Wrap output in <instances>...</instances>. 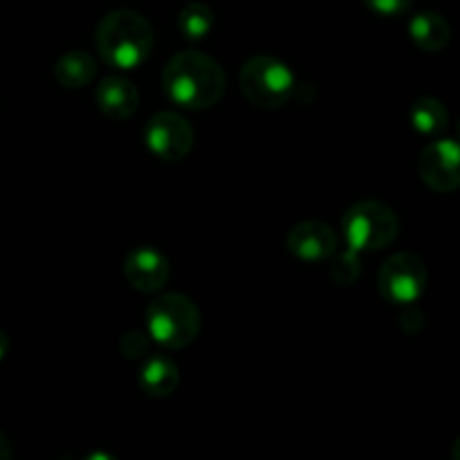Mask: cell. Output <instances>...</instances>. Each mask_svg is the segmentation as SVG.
Returning <instances> with one entry per match:
<instances>
[{"label": "cell", "mask_w": 460, "mask_h": 460, "mask_svg": "<svg viewBox=\"0 0 460 460\" xmlns=\"http://www.w3.org/2000/svg\"><path fill=\"white\" fill-rule=\"evenodd\" d=\"M119 349H121V355H124V358H128V359L144 358V355L148 353V340L142 335V332L130 331V332H126L124 337H121Z\"/></svg>", "instance_id": "18"}, {"label": "cell", "mask_w": 460, "mask_h": 460, "mask_svg": "<svg viewBox=\"0 0 460 460\" xmlns=\"http://www.w3.org/2000/svg\"><path fill=\"white\" fill-rule=\"evenodd\" d=\"M148 151L164 162H178L191 153L196 144L193 126L182 115L171 111L155 112L144 130Z\"/></svg>", "instance_id": "7"}, {"label": "cell", "mask_w": 460, "mask_h": 460, "mask_svg": "<svg viewBox=\"0 0 460 460\" xmlns=\"http://www.w3.org/2000/svg\"><path fill=\"white\" fill-rule=\"evenodd\" d=\"M409 36L416 43V48L425 49V52H440L452 40V30H449V22L445 21V16H440L438 12H431V9H425V12H418L411 18Z\"/></svg>", "instance_id": "13"}, {"label": "cell", "mask_w": 460, "mask_h": 460, "mask_svg": "<svg viewBox=\"0 0 460 460\" xmlns=\"http://www.w3.org/2000/svg\"><path fill=\"white\" fill-rule=\"evenodd\" d=\"M238 84L247 102L263 111L286 106L296 88V79L288 63L268 54H259L245 61L238 75Z\"/></svg>", "instance_id": "4"}, {"label": "cell", "mask_w": 460, "mask_h": 460, "mask_svg": "<svg viewBox=\"0 0 460 460\" xmlns=\"http://www.w3.org/2000/svg\"><path fill=\"white\" fill-rule=\"evenodd\" d=\"M458 137H460V121H458Z\"/></svg>", "instance_id": "23"}, {"label": "cell", "mask_w": 460, "mask_h": 460, "mask_svg": "<svg viewBox=\"0 0 460 460\" xmlns=\"http://www.w3.org/2000/svg\"><path fill=\"white\" fill-rule=\"evenodd\" d=\"M452 458L460 460V436L452 443Z\"/></svg>", "instance_id": "22"}, {"label": "cell", "mask_w": 460, "mask_h": 460, "mask_svg": "<svg viewBox=\"0 0 460 460\" xmlns=\"http://www.w3.org/2000/svg\"><path fill=\"white\" fill-rule=\"evenodd\" d=\"M200 310L189 296L169 292L153 299L146 308V328L153 341L178 350L196 341L200 332Z\"/></svg>", "instance_id": "3"}, {"label": "cell", "mask_w": 460, "mask_h": 460, "mask_svg": "<svg viewBox=\"0 0 460 460\" xmlns=\"http://www.w3.org/2000/svg\"><path fill=\"white\" fill-rule=\"evenodd\" d=\"M137 382L139 389L151 398H166L180 385L178 364L166 355H151V358L144 359Z\"/></svg>", "instance_id": "12"}, {"label": "cell", "mask_w": 460, "mask_h": 460, "mask_svg": "<svg viewBox=\"0 0 460 460\" xmlns=\"http://www.w3.org/2000/svg\"><path fill=\"white\" fill-rule=\"evenodd\" d=\"M178 27L182 31L184 39L189 40H200L214 27V12L209 4L205 3H189L180 9Z\"/></svg>", "instance_id": "16"}, {"label": "cell", "mask_w": 460, "mask_h": 460, "mask_svg": "<svg viewBox=\"0 0 460 460\" xmlns=\"http://www.w3.org/2000/svg\"><path fill=\"white\" fill-rule=\"evenodd\" d=\"M359 274H362V261H359V252L353 247L340 252L331 263V279L340 286H350V283L358 281Z\"/></svg>", "instance_id": "17"}, {"label": "cell", "mask_w": 460, "mask_h": 460, "mask_svg": "<svg viewBox=\"0 0 460 460\" xmlns=\"http://www.w3.org/2000/svg\"><path fill=\"white\" fill-rule=\"evenodd\" d=\"M427 265L413 252H398L382 263L377 288L391 304L411 305L427 290Z\"/></svg>", "instance_id": "6"}, {"label": "cell", "mask_w": 460, "mask_h": 460, "mask_svg": "<svg viewBox=\"0 0 460 460\" xmlns=\"http://www.w3.org/2000/svg\"><path fill=\"white\" fill-rule=\"evenodd\" d=\"M166 97L187 111H207L225 93V72L216 58L198 49L175 54L162 72Z\"/></svg>", "instance_id": "1"}, {"label": "cell", "mask_w": 460, "mask_h": 460, "mask_svg": "<svg viewBox=\"0 0 460 460\" xmlns=\"http://www.w3.org/2000/svg\"><path fill=\"white\" fill-rule=\"evenodd\" d=\"M409 119H411V126L418 133L434 137V135L445 133L449 124V112L440 99L420 97L409 108Z\"/></svg>", "instance_id": "15"}, {"label": "cell", "mask_w": 460, "mask_h": 460, "mask_svg": "<svg viewBox=\"0 0 460 460\" xmlns=\"http://www.w3.org/2000/svg\"><path fill=\"white\" fill-rule=\"evenodd\" d=\"M286 245L295 259L305 261V263H319L335 256L340 247L337 232L323 220H304L296 223L288 232Z\"/></svg>", "instance_id": "9"}, {"label": "cell", "mask_w": 460, "mask_h": 460, "mask_svg": "<svg viewBox=\"0 0 460 460\" xmlns=\"http://www.w3.org/2000/svg\"><path fill=\"white\" fill-rule=\"evenodd\" d=\"M418 173L431 191H456L460 189V142L434 139L427 144L418 157Z\"/></svg>", "instance_id": "8"}, {"label": "cell", "mask_w": 460, "mask_h": 460, "mask_svg": "<svg viewBox=\"0 0 460 460\" xmlns=\"http://www.w3.org/2000/svg\"><path fill=\"white\" fill-rule=\"evenodd\" d=\"M97 49L103 61L119 70L142 66L155 43L153 25L133 9H115L97 27Z\"/></svg>", "instance_id": "2"}, {"label": "cell", "mask_w": 460, "mask_h": 460, "mask_svg": "<svg viewBox=\"0 0 460 460\" xmlns=\"http://www.w3.org/2000/svg\"><path fill=\"white\" fill-rule=\"evenodd\" d=\"M97 106L111 119H128L139 106V93L133 81L124 76H106L97 85Z\"/></svg>", "instance_id": "11"}, {"label": "cell", "mask_w": 460, "mask_h": 460, "mask_svg": "<svg viewBox=\"0 0 460 460\" xmlns=\"http://www.w3.org/2000/svg\"><path fill=\"white\" fill-rule=\"evenodd\" d=\"M54 76L63 88H85L97 76V61L84 49H72L58 58L54 66Z\"/></svg>", "instance_id": "14"}, {"label": "cell", "mask_w": 460, "mask_h": 460, "mask_svg": "<svg viewBox=\"0 0 460 460\" xmlns=\"http://www.w3.org/2000/svg\"><path fill=\"white\" fill-rule=\"evenodd\" d=\"M346 245L362 252L386 250L398 238L400 220L394 207L380 200H359L344 214L341 220Z\"/></svg>", "instance_id": "5"}, {"label": "cell", "mask_w": 460, "mask_h": 460, "mask_svg": "<svg viewBox=\"0 0 460 460\" xmlns=\"http://www.w3.org/2000/svg\"><path fill=\"white\" fill-rule=\"evenodd\" d=\"M124 277L135 290L153 295L169 283L171 265L162 252L153 250V247H137L126 256Z\"/></svg>", "instance_id": "10"}, {"label": "cell", "mask_w": 460, "mask_h": 460, "mask_svg": "<svg viewBox=\"0 0 460 460\" xmlns=\"http://www.w3.org/2000/svg\"><path fill=\"white\" fill-rule=\"evenodd\" d=\"M411 3L413 0H364V4L380 16H400L411 7Z\"/></svg>", "instance_id": "19"}, {"label": "cell", "mask_w": 460, "mask_h": 460, "mask_svg": "<svg viewBox=\"0 0 460 460\" xmlns=\"http://www.w3.org/2000/svg\"><path fill=\"white\" fill-rule=\"evenodd\" d=\"M13 456V447H12V440L0 431V460H9Z\"/></svg>", "instance_id": "20"}, {"label": "cell", "mask_w": 460, "mask_h": 460, "mask_svg": "<svg viewBox=\"0 0 460 460\" xmlns=\"http://www.w3.org/2000/svg\"><path fill=\"white\" fill-rule=\"evenodd\" d=\"M7 350H9V337H7V332H4L3 328H0V362H3V359H4Z\"/></svg>", "instance_id": "21"}]
</instances>
